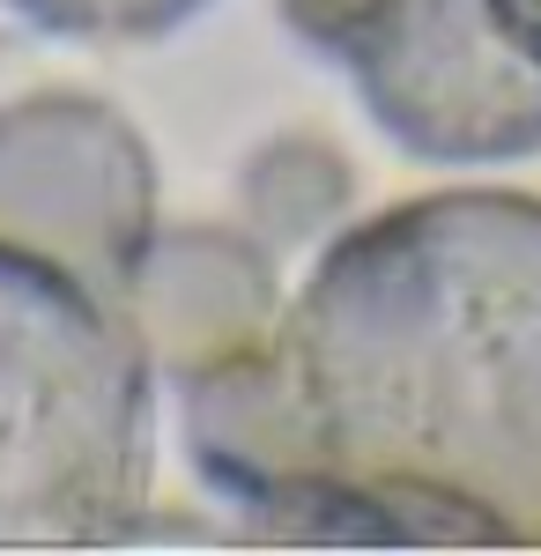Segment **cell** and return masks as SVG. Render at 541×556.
I'll return each instance as SVG.
<instances>
[{"label": "cell", "mask_w": 541, "mask_h": 556, "mask_svg": "<svg viewBox=\"0 0 541 556\" xmlns=\"http://www.w3.org/2000/svg\"><path fill=\"white\" fill-rule=\"evenodd\" d=\"M178 393L193 468L290 534L541 549V201L364 215L267 342Z\"/></svg>", "instance_id": "1"}, {"label": "cell", "mask_w": 541, "mask_h": 556, "mask_svg": "<svg viewBox=\"0 0 541 556\" xmlns=\"http://www.w3.org/2000/svg\"><path fill=\"white\" fill-rule=\"evenodd\" d=\"M149 356L119 304L0 245V549H97L149 505Z\"/></svg>", "instance_id": "2"}, {"label": "cell", "mask_w": 541, "mask_h": 556, "mask_svg": "<svg viewBox=\"0 0 541 556\" xmlns=\"http://www.w3.org/2000/svg\"><path fill=\"white\" fill-rule=\"evenodd\" d=\"M282 23L356 75L364 112L423 164L541 149V60L490 0H282Z\"/></svg>", "instance_id": "3"}, {"label": "cell", "mask_w": 541, "mask_h": 556, "mask_svg": "<svg viewBox=\"0 0 541 556\" xmlns=\"http://www.w3.org/2000/svg\"><path fill=\"white\" fill-rule=\"evenodd\" d=\"M149 230L156 156L126 112L83 89L0 104V245L67 267L97 298H119Z\"/></svg>", "instance_id": "4"}, {"label": "cell", "mask_w": 541, "mask_h": 556, "mask_svg": "<svg viewBox=\"0 0 541 556\" xmlns=\"http://www.w3.org/2000/svg\"><path fill=\"white\" fill-rule=\"evenodd\" d=\"M112 304H119L126 334L141 342L149 371H171L186 386L267 342L282 290H275L267 245L246 230H230V223H156Z\"/></svg>", "instance_id": "5"}, {"label": "cell", "mask_w": 541, "mask_h": 556, "mask_svg": "<svg viewBox=\"0 0 541 556\" xmlns=\"http://www.w3.org/2000/svg\"><path fill=\"white\" fill-rule=\"evenodd\" d=\"M341 193H349V172L334 164L327 141H275L246 172V201L275 238H304L312 223H327Z\"/></svg>", "instance_id": "6"}, {"label": "cell", "mask_w": 541, "mask_h": 556, "mask_svg": "<svg viewBox=\"0 0 541 556\" xmlns=\"http://www.w3.org/2000/svg\"><path fill=\"white\" fill-rule=\"evenodd\" d=\"M23 23H38L52 38H164L186 15H201L209 0H8Z\"/></svg>", "instance_id": "7"}, {"label": "cell", "mask_w": 541, "mask_h": 556, "mask_svg": "<svg viewBox=\"0 0 541 556\" xmlns=\"http://www.w3.org/2000/svg\"><path fill=\"white\" fill-rule=\"evenodd\" d=\"M490 8L504 15V30H512V38L541 60V0H490Z\"/></svg>", "instance_id": "8"}]
</instances>
